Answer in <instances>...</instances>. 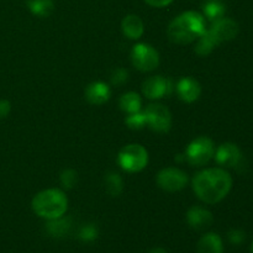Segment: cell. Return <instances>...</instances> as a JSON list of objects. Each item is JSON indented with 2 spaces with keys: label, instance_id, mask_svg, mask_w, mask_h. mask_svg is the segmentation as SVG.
<instances>
[{
  "label": "cell",
  "instance_id": "4dcf8cb0",
  "mask_svg": "<svg viewBox=\"0 0 253 253\" xmlns=\"http://www.w3.org/2000/svg\"><path fill=\"white\" fill-rule=\"evenodd\" d=\"M251 251H252V253H253V242H252V246H251Z\"/></svg>",
  "mask_w": 253,
  "mask_h": 253
},
{
  "label": "cell",
  "instance_id": "cb8c5ba5",
  "mask_svg": "<svg viewBox=\"0 0 253 253\" xmlns=\"http://www.w3.org/2000/svg\"><path fill=\"white\" fill-rule=\"evenodd\" d=\"M98 227L93 224H88L85 226H83L79 231L78 237L83 242H93L94 240H96L98 237Z\"/></svg>",
  "mask_w": 253,
  "mask_h": 253
},
{
  "label": "cell",
  "instance_id": "83f0119b",
  "mask_svg": "<svg viewBox=\"0 0 253 253\" xmlns=\"http://www.w3.org/2000/svg\"><path fill=\"white\" fill-rule=\"evenodd\" d=\"M11 110V104L9 100H5V99H0V119L6 118L10 114Z\"/></svg>",
  "mask_w": 253,
  "mask_h": 253
},
{
  "label": "cell",
  "instance_id": "f546056e",
  "mask_svg": "<svg viewBox=\"0 0 253 253\" xmlns=\"http://www.w3.org/2000/svg\"><path fill=\"white\" fill-rule=\"evenodd\" d=\"M148 253H167V251H166L165 249H161V247H157V249L151 250V251L148 252Z\"/></svg>",
  "mask_w": 253,
  "mask_h": 253
},
{
  "label": "cell",
  "instance_id": "e0dca14e",
  "mask_svg": "<svg viewBox=\"0 0 253 253\" xmlns=\"http://www.w3.org/2000/svg\"><path fill=\"white\" fill-rule=\"evenodd\" d=\"M71 220L61 216L57 219L48 220L46 224V230L49 236L52 237H63L71 230Z\"/></svg>",
  "mask_w": 253,
  "mask_h": 253
},
{
  "label": "cell",
  "instance_id": "603a6c76",
  "mask_svg": "<svg viewBox=\"0 0 253 253\" xmlns=\"http://www.w3.org/2000/svg\"><path fill=\"white\" fill-rule=\"evenodd\" d=\"M125 123L126 125H127L130 128H132V130H140V128H142L143 126L147 125V124H146L145 111H143V113L137 111V113L130 114V115L126 118Z\"/></svg>",
  "mask_w": 253,
  "mask_h": 253
},
{
  "label": "cell",
  "instance_id": "ac0fdd59",
  "mask_svg": "<svg viewBox=\"0 0 253 253\" xmlns=\"http://www.w3.org/2000/svg\"><path fill=\"white\" fill-rule=\"evenodd\" d=\"M27 7L34 15L47 17L53 12L54 4L52 0H26Z\"/></svg>",
  "mask_w": 253,
  "mask_h": 253
},
{
  "label": "cell",
  "instance_id": "3957f363",
  "mask_svg": "<svg viewBox=\"0 0 253 253\" xmlns=\"http://www.w3.org/2000/svg\"><path fill=\"white\" fill-rule=\"evenodd\" d=\"M68 208V199L59 189H46L35 195L32 209L35 214L46 220L63 216Z\"/></svg>",
  "mask_w": 253,
  "mask_h": 253
},
{
  "label": "cell",
  "instance_id": "52a82bcc",
  "mask_svg": "<svg viewBox=\"0 0 253 253\" xmlns=\"http://www.w3.org/2000/svg\"><path fill=\"white\" fill-rule=\"evenodd\" d=\"M146 124L156 132H168L172 125V115L166 106L151 104L145 110Z\"/></svg>",
  "mask_w": 253,
  "mask_h": 253
},
{
  "label": "cell",
  "instance_id": "d6986e66",
  "mask_svg": "<svg viewBox=\"0 0 253 253\" xmlns=\"http://www.w3.org/2000/svg\"><path fill=\"white\" fill-rule=\"evenodd\" d=\"M119 105H120L121 110L127 114L137 113L141 110V98L137 93L128 91L121 96Z\"/></svg>",
  "mask_w": 253,
  "mask_h": 253
},
{
  "label": "cell",
  "instance_id": "8fae6325",
  "mask_svg": "<svg viewBox=\"0 0 253 253\" xmlns=\"http://www.w3.org/2000/svg\"><path fill=\"white\" fill-rule=\"evenodd\" d=\"M215 158L220 166L237 167L242 161V153L235 143H222L215 152Z\"/></svg>",
  "mask_w": 253,
  "mask_h": 253
},
{
  "label": "cell",
  "instance_id": "ffe728a7",
  "mask_svg": "<svg viewBox=\"0 0 253 253\" xmlns=\"http://www.w3.org/2000/svg\"><path fill=\"white\" fill-rule=\"evenodd\" d=\"M216 46L217 42L215 41L214 37L211 36L209 30H207V31L198 39L197 46H195V52H197L198 56H208L209 53H211L212 49Z\"/></svg>",
  "mask_w": 253,
  "mask_h": 253
},
{
  "label": "cell",
  "instance_id": "277c9868",
  "mask_svg": "<svg viewBox=\"0 0 253 253\" xmlns=\"http://www.w3.org/2000/svg\"><path fill=\"white\" fill-rule=\"evenodd\" d=\"M119 165L126 172L136 173L142 170L148 163V152L143 146L137 143H131L125 146L119 152Z\"/></svg>",
  "mask_w": 253,
  "mask_h": 253
},
{
  "label": "cell",
  "instance_id": "d4e9b609",
  "mask_svg": "<svg viewBox=\"0 0 253 253\" xmlns=\"http://www.w3.org/2000/svg\"><path fill=\"white\" fill-rule=\"evenodd\" d=\"M59 180H61V184L63 185V188L72 189L77 183V172L74 169H64L61 173Z\"/></svg>",
  "mask_w": 253,
  "mask_h": 253
},
{
  "label": "cell",
  "instance_id": "9a60e30c",
  "mask_svg": "<svg viewBox=\"0 0 253 253\" xmlns=\"http://www.w3.org/2000/svg\"><path fill=\"white\" fill-rule=\"evenodd\" d=\"M198 253H224V245L219 235L210 232L199 240L197 246Z\"/></svg>",
  "mask_w": 253,
  "mask_h": 253
},
{
  "label": "cell",
  "instance_id": "5bb4252c",
  "mask_svg": "<svg viewBox=\"0 0 253 253\" xmlns=\"http://www.w3.org/2000/svg\"><path fill=\"white\" fill-rule=\"evenodd\" d=\"M177 93L183 101L193 103L200 96L202 88H200V84L195 79L183 78L177 84Z\"/></svg>",
  "mask_w": 253,
  "mask_h": 253
},
{
  "label": "cell",
  "instance_id": "2e32d148",
  "mask_svg": "<svg viewBox=\"0 0 253 253\" xmlns=\"http://www.w3.org/2000/svg\"><path fill=\"white\" fill-rule=\"evenodd\" d=\"M121 27H123L124 35L130 40L140 39L145 31L142 20L137 15H127L121 22Z\"/></svg>",
  "mask_w": 253,
  "mask_h": 253
},
{
  "label": "cell",
  "instance_id": "484cf974",
  "mask_svg": "<svg viewBox=\"0 0 253 253\" xmlns=\"http://www.w3.org/2000/svg\"><path fill=\"white\" fill-rule=\"evenodd\" d=\"M128 79V72L124 68H118L111 74V83L114 85H121Z\"/></svg>",
  "mask_w": 253,
  "mask_h": 253
},
{
  "label": "cell",
  "instance_id": "f1b7e54d",
  "mask_svg": "<svg viewBox=\"0 0 253 253\" xmlns=\"http://www.w3.org/2000/svg\"><path fill=\"white\" fill-rule=\"evenodd\" d=\"M148 5L151 6H155V7H163V6H167L169 5L173 0H145Z\"/></svg>",
  "mask_w": 253,
  "mask_h": 253
},
{
  "label": "cell",
  "instance_id": "7a4b0ae2",
  "mask_svg": "<svg viewBox=\"0 0 253 253\" xmlns=\"http://www.w3.org/2000/svg\"><path fill=\"white\" fill-rule=\"evenodd\" d=\"M207 31L205 17L197 11H185L175 17L168 26V37L177 44H188Z\"/></svg>",
  "mask_w": 253,
  "mask_h": 253
},
{
  "label": "cell",
  "instance_id": "44dd1931",
  "mask_svg": "<svg viewBox=\"0 0 253 253\" xmlns=\"http://www.w3.org/2000/svg\"><path fill=\"white\" fill-rule=\"evenodd\" d=\"M205 16L211 21L221 19L225 14V5L220 0H208L203 6Z\"/></svg>",
  "mask_w": 253,
  "mask_h": 253
},
{
  "label": "cell",
  "instance_id": "4fadbf2b",
  "mask_svg": "<svg viewBox=\"0 0 253 253\" xmlns=\"http://www.w3.org/2000/svg\"><path fill=\"white\" fill-rule=\"evenodd\" d=\"M110 88L103 82H94L85 89L86 100L94 105H101L110 99Z\"/></svg>",
  "mask_w": 253,
  "mask_h": 253
},
{
  "label": "cell",
  "instance_id": "8992f818",
  "mask_svg": "<svg viewBox=\"0 0 253 253\" xmlns=\"http://www.w3.org/2000/svg\"><path fill=\"white\" fill-rule=\"evenodd\" d=\"M132 64L141 72H151L160 64V54L147 43H138L133 46L131 52Z\"/></svg>",
  "mask_w": 253,
  "mask_h": 253
},
{
  "label": "cell",
  "instance_id": "9c48e42d",
  "mask_svg": "<svg viewBox=\"0 0 253 253\" xmlns=\"http://www.w3.org/2000/svg\"><path fill=\"white\" fill-rule=\"evenodd\" d=\"M172 90V82L161 76L150 77L142 84V93L148 99H161L165 95H169Z\"/></svg>",
  "mask_w": 253,
  "mask_h": 253
},
{
  "label": "cell",
  "instance_id": "6da1fadb",
  "mask_svg": "<svg viewBox=\"0 0 253 253\" xmlns=\"http://www.w3.org/2000/svg\"><path fill=\"white\" fill-rule=\"evenodd\" d=\"M232 178L222 168H208L193 178V189L202 202L216 204L230 193Z\"/></svg>",
  "mask_w": 253,
  "mask_h": 253
},
{
  "label": "cell",
  "instance_id": "4316f807",
  "mask_svg": "<svg viewBox=\"0 0 253 253\" xmlns=\"http://www.w3.org/2000/svg\"><path fill=\"white\" fill-rule=\"evenodd\" d=\"M227 236H229L230 242H231L232 245H240L245 241V237H246V235H245V232L242 231V230L235 229V230H231Z\"/></svg>",
  "mask_w": 253,
  "mask_h": 253
},
{
  "label": "cell",
  "instance_id": "ba28073f",
  "mask_svg": "<svg viewBox=\"0 0 253 253\" xmlns=\"http://www.w3.org/2000/svg\"><path fill=\"white\" fill-rule=\"evenodd\" d=\"M188 175L178 168H165L157 175V184L166 192H178L187 185Z\"/></svg>",
  "mask_w": 253,
  "mask_h": 253
},
{
  "label": "cell",
  "instance_id": "7402d4cb",
  "mask_svg": "<svg viewBox=\"0 0 253 253\" xmlns=\"http://www.w3.org/2000/svg\"><path fill=\"white\" fill-rule=\"evenodd\" d=\"M105 184L106 192L111 197H119L121 194V192H123V179H121V177L118 173H108L105 177Z\"/></svg>",
  "mask_w": 253,
  "mask_h": 253
},
{
  "label": "cell",
  "instance_id": "5b68a950",
  "mask_svg": "<svg viewBox=\"0 0 253 253\" xmlns=\"http://www.w3.org/2000/svg\"><path fill=\"white\" fill-rule=\"evenodd\" d=\"M214 142L209 137L202 136V137L195 138L194 141L190 142V145L187 148V152H185V158L192 166L202 167V166L209 163V161L214 157Z\"/></svg>",
  "mask_w": 253,
  "mask_h": 253
},
{
  "label": "cell",
  "instance_id": "30bf717a",
  "mask_svg": "<svg viewBox=\"0 0 253 253\" xmlns=\"http://www.w3.org/2000/svg\"><path fill=\"white\" fill-rule=\"evenodd\" d=\"M239 25L236 21L227 17H221L214 21L212 26L209 29V32L217 42V44H220L221 42L234 40L239 34Z\"/></svg>",
  "mask_w": 253,
  "mask_h": 253
},
{
  "label": "cell",
  "instance_id": "7c38bea8",
  "mask_svg": "<svg viewBox=\"0 0 253 253\" xmlns=\"http://www.w3.org/2000/svg\"><path fill=\"white\" fill-rule=\"evenodd\" d=\"M187 221L190 227L200 231V230L208 229L214 221V217H212L211 212L205 208L193 207L188 210Z\"/></svg>",
  "mask_w": 253,
  "mask_h": 253
}]
</instances>
